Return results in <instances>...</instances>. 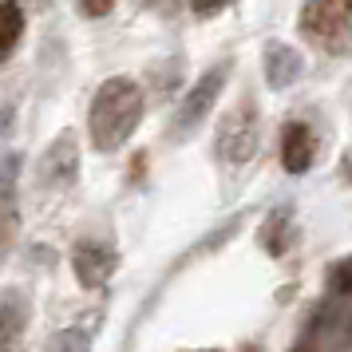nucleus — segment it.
<instances>
[{"mask_svg":"<svg viewBox=\"0 0 352 352\" xmlns=\"http://www.w3.org/2000/svg\"><path fill=\"white\" fill-rule=\"evenodd\" d=\"M143 119V91L139 83L127 76H111V80L99 83L96 99H91V111H87V127H91V143L99 151H115L135 135Z\"/></svg>","mask_w":352,"mask_h":352,"instance_id":"1","label":"nucleus"},{"mask_svg":"<svg viewBox=\"0 0 352 352\" xmlns=\"http://www.w3.org/2000/svg\"><path fill=\"white\" fill-rule=\"evenodd\" d=\"M301 36L324 52H340L352 36V0H309L301 8Z\"/></svg>","mask_w":352,"mask_h":352,"instance_id":"2","label":"nucleus"},{"mask_svg":"<svg viewBox=\"0 0 352 352\" xmlns=\"http://www.w3.org/2000/svg\"><path fill=\"white\" fill-rule=\"evenodd\" d=\"M226 76H230V67L218 64V67H210L206 76L194 83L190 91H186V99H182V107H178V115H175L178 135H190V131L206 119V111L214 107V99H218V91H222Z\"/></svg>","mask_w":352,"mask_h":352,"instance_id":"3","label":"nucleus"},{"mask_svg":"<svg viewBox=\"0 0 352 352\" xmlns=\"http://www.w3.org/2000/svg\"><path fill=\"white\" fill-rule=\"evenodd\" d=\"M218 151L226 162H245L257 151V127H254V107H234L218 127Z\"/></svg>","mask_w":352,"mask_h":352,"instance_id":"4","label":"nucleus"},{"mask_svg":"<svg viewBox=\"0 0 352 352\" xmlns=\"http://www.w3.org/2000/svg\"><path fill=\"white\" fill-rule=\"evenodd\" d=\"M72 265H76V277H80V285L87 289H99L115 270V254L107 245H96V241H83L76 257H72Z\"/></svg>","mask_w":352,"mask_h":352,"instance_id":"5","label":"nucleus"},{"mask_svg":"<svg viewBox=\"0 0 352 352\" xmlns=\"http://www.w3.org/2000/svg\"><path fill=\"white\" fill-rule=\"evenodd\" d=\"M281 162L289 175H305L313 166V131L305 123H289L281 135Z\"/></svg>","mask_w":352,"mask_h":352,"instance_id":"6","label":"nucleus"},{"mask_svg":"<svg viewBox=\"0 0 352 352\" xmlns=\"http://www.w3.org/2000/svg\"><path fill=\"white\" fill-rule=\"evenodd\" d=\"M297 76H301V56L289 44L273 40L270 48H265V80H270V87H289Z\"/></svg>","mask_w":352,"mask_h":352,"instance_id":"7","label":"nucleus"},{"mask_svg":"<svg viewBox=\"0 0 352 352\" xmlns=\"http://www.w3.org/2000/svg\"><path fill=\"white\" fill-rule=\"evenodd\" d=\"M4 28H0V56H12V48H16L20 32H24V16H20V4L16 0H4Z\"/></svg>","mask_w":352,"mask_h":352,"instance_id":"8","label":"nucleus"},{"mask_svg":"<svg viewBox=\"0 0 352 352\" xmlns=\"http://www.w3.org/2000/svg\"><path fill=\"white\" fill-rule=\"evenodd\" d=\"M115 8V0H80V12L83 16H107Z\"/></svg>","mask_w":352,"mask_h":352,"instance_id":"9","label":"nucleus"},{"mask_svg":"<svg viewBox=\"0 0 352 352\" xmlns=\"http://www.w3.org/2000/svg\"><path fill=\"white\" fill-rule=\"evenodd\" d=\"M230 0H190V8L198 12V16H210V12H218V8H226Z\"/></svg>","mask_w":352,"mask_h":352,"instance_id":"10","label":"nucleus"}]
</instances>
